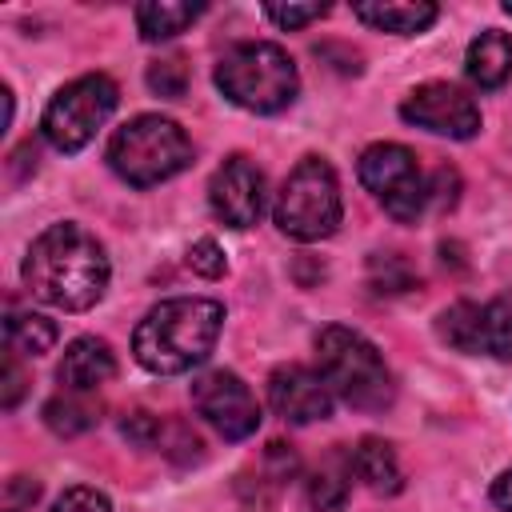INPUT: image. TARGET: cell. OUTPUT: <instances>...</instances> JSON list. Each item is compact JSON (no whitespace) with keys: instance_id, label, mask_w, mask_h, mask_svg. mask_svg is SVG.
Masks as SVG:
<instances>
[{"instance_id":"cell-3","label":"cell","mask_w":512,"mask_h":512,"mask_svg":"<svg viewBox=\"0 0 512 512\" xmlns=\"http://www.w3.org/2000/svg\"><path fill=\"white\" fill-rule=\"evenodd\" d=\"M316 372L328 384V392H336L344 404L360 412H380L396 396L392 372L376 344H368L360 332L344 324H332L316 336Z\"/></svg>"},{"instance_id":"cell-6","label":"cell","mask_w":512,"mask_h":512,"mask_svg":"<svg viewBox=\"0 0 512 512\" xmlns=\"http://www.w3.org/2000/svg\"><path fill=\"white\" fill-rule=\"evenodd\" d=\"M340 212H344V204H340V184H336L332 164L320 160V156H304L288 172V180L276 196L280 232L292 236V240H304V244L324 240V236L336 232Z\"/></svg>"},{"instance_id":"cell-12","label":"cell","mask_w":512,"mask_h":512,"mask_svg":"<svg viewBox=\"0 0 512 512\" xmlns=\"http://www.w3.org/2000/svg\"><path fill=\"white\" fill-rule=\"evenodd\" d=\"M268 404L288 424H312L332 416V392L320 380V372L304 364H280L268 376Z\"/></svg>"},{"instance_id":"cell-7","label":"cell","mask_w":512,"mask_h":512,"mask_svg":"<svg viewBox=\"0 0 512 512\" xmlns=\"http://www.w3.org/2000/svg\"><path fill=\"white\" fill-rule=\"evenodd\" d=\"M116 100H120V92H116V84H112L104 72L76 76L72 84H64V88L48 100L44 120H40L44 140H48L52 148H60V152L84 148V144L96 136V128L116 112Z\"/></svg>"},{"instance_id":"cell-33","label":"cell","mask_w":512,"mask_h":512,"mask_svg":"<svg viewBox=\"0 0 512 512\" xmlns=\"http://www.w3.org/2000/svg\"><path fill=\"white\" fill-rule=\"evenodd\" d=\"M504 12H508V16H512V0H504Z\"/></svg>"},{"instance_id":"cell-28","label":"cell","mask_w":512,"mask_h":512,"mask_svg":"<svg viewBox=\"0 0 512 512\" xmlns=\"http://www.w3.org/2000/svg\"><path fill=\"white\" fill-rule=\"evenodd\" d=\"M120 432H124L128 440H136V444H152V440L160 436V420L148 416V412H128V416L120 420Z\"/></svg>"},{"instance_id":"cell-4","label":"cell","mask_w":512,"mask_h":512,"mask_svg":"<svg viewBox=\"0 0 512 512\" xmlns=\"http://www.w3.org/2000/svg\"><path fill=\"white\" fill-rule=\"evenodd\" d=\"M216 88L248 112H280L296 100L300 76L292 56L272 40H244L216 64Z\"/></svg>"},{"instance_id":"cell-26","label":"cell","mask_w":512,"mask_h":512,"mask_svg":"<svg viewBox=\"0 0 512 512\" xmlns=\"http://www.w3.org/2000/svg\"><path fill=\"white\" fill-rule=\"evenodd\" d=\"M264 16L272 24H280V28H304V24L320 20V16H328V4H268Z\"/></svg>"},{"instance_id":"cell-21","label":"cell","mask_w":512,"mask_h":512,"mask_svg":"<svg viewBox=\"0 0 512 512\" xmlns=\"http://www.w3.org/2000/svg\"><path fill=\"white\" fill-rule=\"evenodd\" d=\"M4 332H8V348L20 356H44L56 344V324L40 312H12Z\"/></svg>"},{"instance_id":"cell-29","label":"cell","mask_w":512,"mask_h":512,"mask_svg":"<svg viewBox=\"0 0 512 512\" xmlns=\"http://www.w3.org/2000/svg\"><path fill=\"white\" fill-rule=\"evenodd\" d=\"M20 392H24V372L16 364V352H8L4 356V408H16Z\"/></svg>"},{"instance_id":"cell-22","label":"cell","mask_w":512,"mask_h":512,"mask_svg":"<svg viewBox=\"0 0 512 512\" xmlns=\"http://www.w3.org/2000/svg\"><path fill=\"white\" fill-rule=\"evenodd\" d=\"M480 344L496 360H512V296H496L484 304Z\"/></svg>"},{"instance_id":"cell-34","label":"cell","mask_w":512,"mask_h":512,"mask_svg":"<svg viewBox=\"0 0 512 512\" xmlns=\"http://www.w3.org/2000/svg\"><path fill=\"white\" fill-rule=\"evenodd\" d=\"M12 512H16V508H12Z\"/></svg>"},{"instance_id":"cell-1","label":"cell","mask_w":512,"mask_h":512,"mask_svg":"<svg viewBox=\"0 0 512 512\" xmlns=\"http://www.w3.org/2000/svg\"><path fill=\"white\" fill-rule=\"evenodd\" d=\"M108 256L92 232L80 224H52L44 228L28 256H24V284L36 300L64 308V312H84L92 308L104 288H108Z\"/></svg>"},{"instance_id":"cell-19","label":"cell","mask_w":512,"mask_h":512,"mask_svg":"<svg viewBox=\"0 0 512 512\" xmlns=\"http://www.w3.org/2000/svg\"><path fill=\"white\" fill-rule=\"evenodd\" d=\"M480 320H484V308L472 304V300H460V304H452V308L440 312L436 332L456 352H484V344H480Z\"/></svg>"},{"instance_id":"cell-14","label":"cell","mask_w":512,"mask_h":512,"mask_svg":"<svg viewBox=\"0 0 512 512\" xmlns=\"http://www.w3.org/2000/svg\"><path fill=\"white\" fill-rule=\"evenodd\" d=\"M464 72L476 88H500L512 76V36L500 28H484L464 56Z\"/></svg>"},{"instance_id":"cell-9","label":"cell","mask_w":512,"mask_h":512,"mask_svg":"<svg viewBox=\"0 0 512 512\" xmlns=\"http://www.w3.org/2000/svg\"><path fill=\"white\" fill-rule=\"evenodd\" d=\"M192 404L224 440H244L260 428V404H256L252 388L228 368L204 372L192 384Z\"/></svg>"},{"instance_id":"cell-2","label":"cell","mask_w":512,"mask_h":512,"mask_svg":"<svg viewBox=\"0 0 512 512\" xmlns=\"http://www.w3.org/2000/svg\"><path fill=\"white\" fill-rule=\"evenodd\" d=\"M224 324V308L204 296H176L148 308L132 332L136 360L156 376H176L208 360Z\"/></svg>"},{"instance_id":"cell-32","label":"cell","mask_w":512,"mask_h":512,"mask_svg":"<svg viewBox=\"0 0 512 512\" xmlns=\"http://www.w3.org/2000/svg\"><path fill=\"white\" fill-rule=\"evenodd\" d=\"M24 480H28V476H16V480H12V492L24 496V500H36V496H40V484H24Z\"/></svg>"},{"instance_id":"cell-18","label":"cell","mask_w":512,"mask_h":512,"mask_svg":"<svg viewBox=\"0 0 512 512\" xmlns=\"http://www.w3.org/2000/svg\"><path fill=\"white\" fill-rule=\"evenodd\" d=\"M204 8L200 4H168V0H152L136 8V28L144 40H172L176 32H184Z\"/></svg>"},{"instance_id":"cell-27","label":"cell","mask_w":512,"mask_h":512,"mask_svg":"<svg viewBox=\"0 0 512 512\" xmlns=\"http://www.w3.org/2000/svg\"><path fill=\"white\" fill-rule=\"evenodd\" d=\"M52 512H112V504H108V496H104V492L76 484V488H68V492L52 504Z\"/></svg>"},{"instance_id":"cell-8","label":"cell","mask_w":512,"mask_h":512,"mask_svg":"<svg viewBox=\"0 0 512 512\" xmlns=\"http://www.w3.org/2000/svg\"><path fill=\"white\" fill-rule=\"evenodd\" d=\"M360 184L384 204V212L400 224H412L428 204V184L416 156L404 144L380 140L360 152Z\"/></svg>"},{"instance_id":"cell-10","label":"cell","mask_w":512,"mask_h":512,"mask_svg":"<svg viewBox=\"0 0 512 512\" xmlns=\"http://www.w3.org/2000/svg\"><path fill=\"white\" fill-rule=\"evenodd\" d=\"M400 116L424 132H436V136H452V140H468L480 132V108L476 100L456 88V84H420L404 96L400 104Z\"/></svg>"},{"instance_id":"cell-24","label":"cell","mask_w":512,"mask_h":512,"mask_svg":"<svg viewBox=\"0 0 512 512\" xmlns=\"http://www.w3.org/2000/svg\"><path fill=\"white\" fill-rule=\"evenodd\" d=\"M148 88L164 100H180L188 92V64L180 56H164V60L148 64Z\"/></svg>"},{"instance_id":"cell-15","label":"cell","mask_w":512,"mask_h":512,"mask_svg":"<svg viewBox=\"0 0 512 512\" xmlns=\"http://www.w3.org/2000/svg\"><path fill=\"white\" fill-rule=\"evenodd\" d=\"M352 16L356 20H364L368 28H376V32H392V36H416V32H424L436 16H440V8L436 4H428V0H380V4H356L352 8Z\"/></svg>"},{"instance_id":"cell-31","label":"cell","mask_w":512,"mask_h":512,"mask_svg":"<svg viewBox=\"0 0 512 512\" xmlns=\"http://www.w3.org/2000/svg\"><path fill=\"white\" fill-rule=\"evenodd\" d=\"M492 504L504 508V512H512V468L496 476V484H492Z\"/></svg>"},{"instance_id":"cell-25","label":"cell","mask_w":512,"mask_h":512,"mask_svg":"<svg viewBox=\"0 0 512 512\" xmlns=\"http://www.w3.org/2000/svg\"><path fill=\"white\" fill-rule=\"evenodd\" d=\"M188 268H192L196 276H204V280H216V276H224V268H228V260H224V248H220L212 236L196 240V244L188 248Z\"/></svg>"},{"instance_id":"cell-16","label":"cell","mask_w":512,"mask_h":512,"mask_svg":"<svg viewBox=\"0 0 512 512\" xmlns=\"http://www.w3.org/2000/svg\"><path fill=\"white\" fill-rule=\"evenodd\" d=\"M352 468H356V476H360L372 492H380V496H396V492L404 488V468H400V460H396V448H392L388 440H380V436H364V440L352 448Z\"/></svg>"},{"instance_id":"cell-30","label":"cell","mask_w":512,"mask_h":512,"mask_svg":"<svg viewBox=\"0 0 512 512\" xmlns=\"http://www.w3.org/2000/svg\"><path fill=\"white\" fill-rule=\"evenodd\" d=\"M456 188H460L456 172L452 168H440L436 172V188H428V196H436V204H456Z\"/></svg>"},{"instance_id":"cell-17","label":"cell","mask_w":512,"mask_h":512,"mask_svg":"<svg viewBox=\"0 0 512 512\" xmlns=\"http://www.w3.org/2000/svg\"><path fill=\"white\" fill-rule=\"evenodd\" d=\"M44 424L60 436H80L100 424V400L92 392H60L44 404Z\"/></svg>"},{"instance_id":"cell-11","label":"cell","mask_w":512,"mask_h":512,"mask_svg":"<svg viewBox=\"0 0 512 512\" xmlns=\"http://www.w3.org/2000/svg\"><path fill=\"white\" fill-rule=\"evenodd\" d=\"M208 204L228 228H252L264 212V172L248 156H228L208 180Z\"/></svg>"},{"instance_id":"cell-20","label":"cell","mask_w":512,"mask_h":512,"mask_svg":"<svg viewBox=\"0 0 512 512\" xmlns=\"http://www.w3.org/2000/svg\"><path fill=\"white\" fill-rule=\"evenodd\" d=\"M348 480H352V456L344 464V456L336 452L328 464H320L308 476V504L320 508V512H336L348 500Z\"/></svg>"},{"instance_id":"cell-23","label":"cell","mask_w":512,"mask_h":512,"mask_svg":"<svg viewBox=\"0 0 512 512\" xmlns=\"http://www.w3.org/2000/svg\"><path fill=\"white\" fill-rule=\"evenodd\" d=\"M368 284H372V292H384V296H396V292H408L412 284H416V276H412V268L404 264V256H372L368 260Z\"/></svg>"},{"instance_id":"cell-13","label":"cell","mask_w":512,"mask_h":512,"mask_svg":"<svg viewBox=\"0 0 512 512\" xmlns=\"http://www.w3.org/2000/svg\"><path fill=\"white\" fill-rule=\"evenodd\" d=\"M64 392H96L100 384H108L116 376V356L104 340L96 336H80L64 348V360L56 368Z\"/></svg>"},{"instance_id":"cell-5","label":"cell","mask_w":512,"mask_h":512,"mask_svg":"<svg viewBox=\"0 0 512 512\" xmlns=\"http://www.w3.org/2000/svg\"><path fill=\"white\" fill-rule=\"evenodd\" d=\"M108 164L132 188H152L192 164V140L168 116H136L108 140Z\"/></svg>"}]
</instances>
